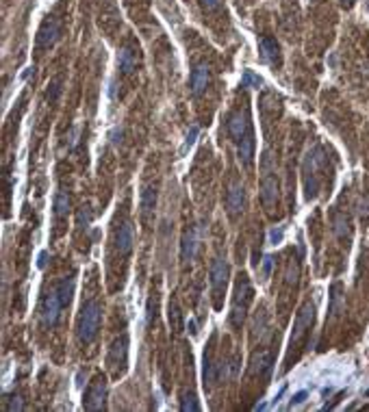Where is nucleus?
Here are the masks:
<instances>
[{
  "label": "nucleus",
  "instance_id": "38",
  "mask_svg": "<svg viewBox=\"0 0 369 412\" xmlns=\"http://www.w3.org/2000/svg\"><path fill=\"white\" fill-rule=\"evenodd\" d=\"M341 7H345V9H352V7H354V0H341Z\"/></svg>",
  "mask_w": 369,
  "mask_h": 412
},
{
  "label": "nucleus",
  "instance_id": "9",
  "mask_svg": "<svg viewBox=\"0 0 369 412\" xmlns=\"http://www.w3.org/2000/svg\"><path fill=\"white\" fill-rule=\"evenodd\" d=\"M61 299L57 295V291H52L50 295H46L42 302V321L46 326H54L57 319H59V310H61Z\"/></svg>",
  "mask_w": 369,
  "mask_h": 412
},
{
  "label": "nucleus",
  "instance_id": "25",
  "mask_svg": "<svg viewBox=\"0 0 369 412\" xmlns=\"http://www.w3.org/2000/svg\"><path fill=\"white\" fill-rule=\"evenodd\" d=\"M180 410L182 412H198L200 410V404H198V401H196V395H193V393H184L182 395V399H180Z\"/></svg>",
  "mask_w": 369,
  "mask_h": 412
},
{
  "label": "nucleus",
  "instance_id": "24",
  "mask_svg": "<svg viewBox=\"0 0 369 412\" xmlns=\"http://www.w3.org/2000/svg\"><path fill=\"white\" fill-rule=\"evenodd\" d=\"M154 204H157V191H152L150 187L143 189V193H141V209H143V213H150L154 209Z\"/></svg>",
  "mask_w": 369,
  "mask_h": 412
},
{
  "label": "nucleus",
  "instance_id": "17",
  "mask_svg": "<svg viewBox=\"0 0 369 412\" xmlns=\"http://www.w3.org/2000/svg\"><path fill=\"white\" fill-rule=\"evenodd\" d=\"M237 156L239 161L246 165V167H252V159H254V135L248 133L244 139L237 141Z\"/></svg>",
  "mask_w": 369,
  "mask_h": 412
},
{
  "label": "nucleus",
  "instance_id": "34",
  "mask_svg": "<svg viewBox=\"0 0 369 412\" xmlns=\"http://www.w3.org/2000/svg\"><path fill=\"white\" fill-rule=\"evenodd\" d=\"M358 211H361L363 217L369 219V200H363V202H361V209H358Z\"/></svg>",
  "mask_w": 369,
  "mask_h": 412
},
{
  "label": "nucleus",
  "instance_id": "31",
  "mask_svg": "<svg viewBox=\"0 0 369 412\" xmlns=\"http://www.w3.org/2000/svg\"><path fill=\"white\" fill-rule=\"evenodd\" d=\"M304 399H306V390H300V393H296L293 397H291V406H300Z\"/></svg>",
  "mask_w": 369,
  "mask_h": 412
},
{
  "label": "nucleus",
  "instance_id": "19",
  "mask_svg": "<svg viewBox=\"0 0 369 412\" xmlns=\"http://www.w3.org/2000/svg\"><path fill=\"white\" fill-rule=\"evenodd\" d=\"M343 308H345V295L341 293V284L335 282L330 287V308H328L330 317H339L343 312Z\"/></svg>",
  "mask_w": 369,
  "mask_h": 412
},
{
  "label": "nucleus",
  "instance_id": "30",
  "mask_svg": "<svg viewBox=\"0 0 369 412\" xmlns=\"http://www.w3.org/2000/svg\"><path fill=\"white\" fill-rule=\"evenodd\" d=\"M7 410H9V412L22 410V399H20V395H13V397H11V401L7 404Z\"/></svg>",
  "mask_w": 369,
  "mask_h": 412
},
{
  "label": "nucleus",
  "instance_id": "4",
  "mask_svg": "<svg viewBox=\"0 0 369 412\" xmlns=\"http://www.w3.org/2000/svg\"><path fill=\"white\" fill-rule=\"evenodd\" d=\"M315 321V306L310 302H306L302 308H300L298 317H296V323H293V332H291L289 336V347L293 349L300 341H302L306 336V332L310 330V326H313Z\"/></svg>",
  "mask_w": 369,
  "mask_h": 412
},
{
  "label": "nucleus",
  "instance_id": "40",
  "mask_svg": "<svg viewBox=\"0 0 369 412\" xmlns=\"http://www.w3.org/2000/svg\"><path fill=\"white\" fill-rule=\"evenodd\" d=\"M367 395H369V390H367Z\"/></svg>",
  "mask_w": 369,
  "mask_h": 412
},
{
  "label": "nucleus",
  "instance_id": "29",
  "mask_svg": "<svg viewBox=\"0 0 369 412\" xmlns=\"http://www.w3.org/2000/svg\"><path fill=\"white\" fill-rule=\"evenodd\" d=\"M76 219H79V226H87V223L91 221V211L89 209H81L79 211V217H76Z\"/></svg>",
  "mask_w": 369,
  "mask_h": 412
},
{
  "label": "nucleus",
  "instance_id": "8",
  "mask_svg": "<svg viewBox=\"0 0 369 412\" xmlns=\"http://www.w3.org/2000/svg\"><path fill=\"white\" fill-rule=\"evenodd\" d=\"M59 33H61L59 22H57L54 17H48L46 22L40 26V31H37V46L50 48L57 39H59Z\"/></svg>",
  "mask_w": 369,
  "mask_h": 412
},
{
  "label": "nucleus",
  "instance_id": "36",
  "mask_svg": "<svg viewBox=\"0 0 369 412\" xmlns=\"http://www.w3.org/2000/svg\"><path fill=\"white\" fill-rule=\"evenodd\" d=\"M200 3H202V5H205L207 9H215V7L219 5V0H200Z\"/></svg>",
  "mask_w": 369,
  "mask_h": 412
},
{
  "label": "nucleus",
  "instance_id": "1",
  "mask_svg": "<svg viewBox=\"0 0 369 412\" xmlns=\"http://www.w3.org/2000/svg\"><path fill=\"white\" fill-rule=\"evenodd\" d=\"M100 321H102V308L98 302H87L85 306L81 308V315H79V339L83 343H91L96 336H98V330H100Z\"/></svg>",
  "mask_w": 369,
  "mask_h": 412
},
{
  "label": "nucleus",
  "instance_id": "12",
  "mask_svg": "<svg viewBox=\"0 0 369 412\" xmlns=\"http://www.w3.org/2000/svg\"><path fill=\"white\" fill-rule=\"evenodd\" d=\"M244 202H246V191L241 184H230V189L226 193V209L228 213L232 215V217H237V215L241 213V209H244Z\"/></svg>",
  "mask_w": 369,
  "mask_h": 412
},
{
  "label": "nucleus",
  "instance_id": "6",
  "mask_svg": "<svg viewBox=\"0 0 369 412\" xmlns=\"http://www.w3.org/2000/svg\"><path fill=\"white\" fill-rule=\"evenodd\" d=\"M263 180H261V198H263V204L267 206H274L276 204V198H278V182H276V176L274 172L269 170V156H265L263 161Z\"/></svg>",
  "mask_w": 369,
  "mask_h": 412
},
{
  "label": "nucleus",
  "instance_id": "26",
  "mask_svg": "<svg viewBox=\"0 0 369 412\" xmlns=\"http://www.w3.org/2000/svg\"><path fill=\"white\" fill-rule=\"evenodd\" d=\"M170 323H172L174 330H180V328H182L180 310H178V304H176V302H170Z\"/></svg>",
  "mask_w": 369,
  "mask_h": 412
},
{
  "label": "nucleus",
  "instance_id": "23",
  "mask_svg": "<svg viewBox=\"0 0 369 412\" xmlns=\"http://www.w3.org/2000/svg\"><path fill=\"white\" fill-rule=\"evenodd\" d=\"M67 211H70V195H67V191H59L54 198V213L57 217H65Z\"/></svg>",
  "mask_w": 369,
  "mask_h": 412
},
{
  "label": "nucleus",
  "instance_id": "11",
  "mask_svg": "<svg viewBox=\"0 0 369 412\" xmlns=\"http://www.w3.org/2000/svg\"><path fill=\"white\" fill-rule=\"evenodd\" d=\"M209 81H211L209 65L207 63H198L196 67H193V72H191V93L200 96L209 87Z\"/></svg>",
  "mask_w": 369,
  "mask_h": 412
},
{
  "label": "nucleus",
  "instance_id": "16",
  "mask_svg": "<svg viewBox=\"0 0 369 412\" xmlns=\"http://www.w3.org/2000/svg\"><path fill=\"white\" fill-rule=\"evenodd\" d=\"M226 280H228V263L226 258H215L211 265V284L213 289L219 291L222 287H226Z\"/></svg>",
  "mask_w": 369,
  "mask_h": 412
},
{
  "label": "nucleus",
  "instance_id": "18",
  "mask_svg": "<svg viewBox=\"0 0 369 412\" xmlns=\"http://www.w3.org/2000/svg\"><path fill=\"white\" fill-rule=\"evenodd\" d=\"M271 369H274V356H271L269 351H259V354H254V358H252V371H254V373L269 378Z\"/></svg>",
  "mask_w": 369,
  "mask_h": 412
},
{
  "label": "nucleus",
  "instance_id": "15",
  "mask_svg": "<svg viewBox=\"0 0 369 412\" xmlns=\"http://www.w3.org/2000/svg\"><path fill=\"white\" fill-rule=\"evenodd\" d=\"M259 52L261 59L267 63H280V46L274 37H263L259 42Z\"/></svg>",
  "mask_w": 369,
  "mask_h": 412
},
{
  "label": "nucleus",
  "instance_id": "2",
  "mask_svg": "<svg viewBox=\"0 0 369 412\" xmlns=\"http://www.w3.org/2000/svg\"><path fill=\"white\" fill-rule=\"evenodd\" d=\"M252 295H254V293H252V284H250L248 276H239L237 287H235V297H232V310H230V323L235 328H241V323H244Z\"/></svg>",
  "mask_w": 369,
  "mask_h": 412
},
{
  "label": "nucleus",
  "instance_id": "10",
  "mask_svg": "<svg viewBox=\"0 0 369 412\" xmlns=\"http://www.w3.org/2000/svg\"><path fill=\"white\" fill-rule=\"evenodd\" d=\"M198 241H200V237H198V228H189V230H184V234H182V243H180V258H182L184 263H189V260L196 258Z\"/></svg>",
  "mask_w": 369,
  "mask_h": 412
},
{
  "label": "nucleus",
  "instance_id": "28",
  "mask_svg": "<svg viewBox=\"0 0 369 412\" xmlns=\"http://www.w3.org/2000/svg\"><path fill=\"white\" fill-rule=\"evenodd\" d=\"M335 232H337V237H345L347 234V219L343 215H337L335 217Z\"/></svg>",
  "mask_w": 369,
  "mask_h": 412
},
{
  "label": "nucleus",
  "instance_id": "14",
  "mask_svg": "<svg viewBox=\"0 0 369 412\" xmlns=\"http://www.w3.org/2000/svg\"><path fill=\"white\" fill-rule=\"evenodd\" d=\"M228 133L235 141L244 139V137L250 133V122H248V113H235L228 120Z\"/></svg>",
  "mask_w": 369,
  "mask_h": 412
},
{
  "label": "nucleus",
  "instance_id": "32",
  "mask_svg": "<svg viewBox=\"0 0 369 412\" xmlns=\"http://www.w3.org/2000/svg\"><path fill=\"white\" fill-rule=\"evenodd\" d=\"M280 241H283V230H280V228H278V230H271V232H269V243L276 245V243H280Z\"/></svg>",
  "mask_w": 369,
  "mask_h": 412
},
{
  "label": "nucleus",
  "instance_id": "13",
  "mask_svg": "<svg viewBox=\"0 0 369 412\" xmlns=\"http://www.w3.org/2000/svg\"><path fill=\"white\" fill-rule=\"evenodd\" d=\"M133 241H135V237H133V226H131V221L120 223V228L115 230V245H118L120 254H124V256H126V254H131Z\"/></svg>",
  "mask_w": 369,
  "mask_h": 412
},
{
  "label": "nucleus",
  "instance_id": "3",
  "mask_svg": "<svg viewBox=\"0 0 369 412\" xmlns=\"http://www.w3.org/2000/svg\"><path fill=\"white\" fill-rule=\"evenodd\" d=\"M326 163V154L322 148H313L308 150L306 159H304V180H306V198H315L317 191H319V178H317V172L324 167Z\"/></svg>",
  "mask_w": 369,
  "mask_h": 412
},
{
  "label": "nucleus",
  "instance_id": "5",
  "mask_svg": "<svg viewBox=\"0 0 369 412\" xmlns=\"http://www.w3.org/2000/svg\"><path fill=\"white\" fill-rule=\"evenodd\" d=\"M104 399H106V380L102 376H96L91 380V384L85 390V399L83 406L89 412H98L104 408Z\"/></svg>",
  "mask_w": 369,
  "mask_h": 412
},
{
  "label": "nucleus",
  "instance_id": "27",
  "mask_svg": "<svg viewBox=\"0 0 369 412\" xmlns=\"http://www.w3.org/2000/svg\"><path fill=\"white\" fill-rule=\"evenodd\" d=\"M198 135H200V128L198 126H191L189 128V133H187V137H184V143H182V152H187L193 143H196V139H198Z\"/></svg>",
  "mask_w": 369,
  "mask_h": 412
},
{
  "label": "nucleus",
  "instance_id": "39",
  "mask_svg": "<svg viewBox=\"0 0 369 412\" xmlns=\"http://www.w3.org/2000/svg\"><path fill=\"white\" fill-rule=\"evenodd\" d=\"M187 328H189V332H191V334H196V332H198V330H196V321H193V319L189 321V326H187Z\"/></svg>",
  "mask_w": 369,
  "mask_h": 412
},
{
  "label": "nucleus",
  "instance_id": "20",
  "mask_svg": "<svg viewBox=\"0 0 369 412\" xmlns=\"http://www.w3.org/2000/svg\"><path fill=\"white\" fill-rule=\"evenodd\" d=\"M118 67L122 70V74H131L137 67V57H135L131 48H122L118 52Z\"/></svg>",
  "mask_w": 369,
  "mask_h": 412
},
{
  "label": "nucleus",
  "instance_id": "37",
  "mask_svg": "<svg viewBox=\"0 0 369 412\" xmlns=\"http://www.w3.org/2000/svg\"><path fill=\"white\" fill-rule=\"evenodd\" d=\"M46 258H48V252H42L40 254V260H37V267H40V269L46 267Z\"/></svg>",
  "mask_w": 369,
  "mask_h": 412
},
{
  "label": "nucleus",
  "instance_id": "21",
  "mask_svg": "<svg viewBox=\"0 0 369 412\" xmlns=\"http://www.w3.org/2000/svg\"><path fill=\"white\" fill-rule=\"evenodd\" d=\"M217 369H219V365H215V362H213L211 354L207 351V354H205V388H207V390H211L213 384H215V380H217Z\"/></svg>",
  "mask_w": 369,
  "mask_h": 412
},
{
  "label": "nucleus",
  "instance_id": "22",
  "mask_svg": "<svg viewBox=\"0 0 369 412\" xmlns=\"http://www.w3.org/2000/svg\"><path fill=\"white\" fill-rule=\"evenodd\" d=\"M72 293H74V278H63L59 282V287H57V295H59L63 306H67L72 302Z\"/></svg>",
  "mask_w": 369,
  "mask_h": 412
},
{
  "label": "nucleus",
  "instance_id": "7",
  "mask_svg": "<svg viewBox=\"0 0 369 412\" xmlns=\"http://www.w3.org/2000/svg\"><path fill=\"white\" fill-rule=\"evenodd\" d=\"M126 360H128V339L120 336L113 341L111 351H109V365L113 367V371H120L126 367Z\"/></svg>",
  "mask_w": 369,
  "mask_h": 412
},
{
  "label": "nucleus",
  "instance_id": "33",
  "mask_svg": "<svg viewBox=\"0 0 369 412\" xmlns=\"http://www.w3.org/2000/svg\"><path fill=\"white\" fill-rule=\"evenodd\" d=\"M271 265H274V258H271V256H265V260H263V276H265V278L269 276Z\"/></svg>",
  "mask_w": 369,
  "mask_h": 412
},
{
  "label": "nucleus",
  "instance_id": "35",
  "mask_svg": "<svg viewBox=\"0 0 369 412\" xmlns=\"http://www.w3.org/2000/svg\"><path fill=\"white\" fill-rule=\"evenodd\" d=\"M246 81H248V83H254L256 87L261 85V78H259V76H254L252 72H246Z\"/></svg>",
  "mask_w": 369,
  "mask_h": 412
}]
</instances>
